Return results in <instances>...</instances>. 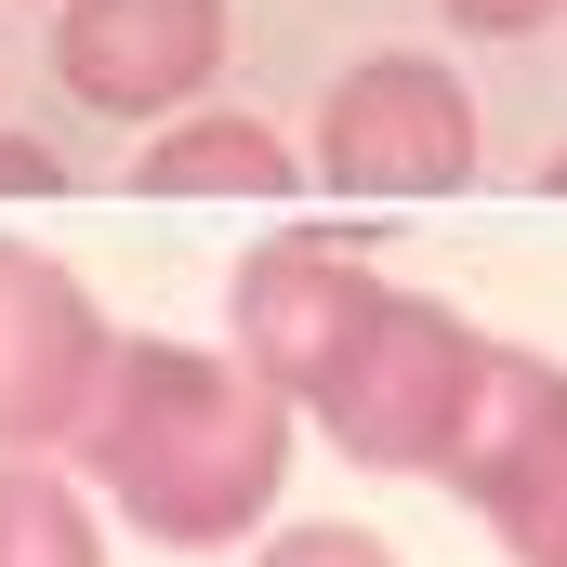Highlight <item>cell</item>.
Wrapping results in <instances>:
<instances>
[{
  "mask_svg": "<svg viewBox=\"0 0 567 567\" xmlns=\"http://www.w3.org/2000/svg\"><path fill=\"white\" fill-rule=\"evenodd\" d=\"M0 567H106V502L80 462H0Z\"/></svg>",
  "mask_w": 567,
  "mask_h": 567,
  "instance_id": "9c48e42d",
  "label": "cell"
},
{
  "mask_svg": "<svg viewBox=\"0 0 567 567\" xmlns=\"http://www.w3.org/2000/svg\"><path fill=\"white\" fill-rule=\"evenodd\" d=\"M542 198H567V145H555V158H542Z\"/></svg>",
  "mask_w": 567,
  "mask_h": 567,
  "instance_id": "4fadbf2b",
  "label": "cell"
},
{
  "mask_svg": "<svg viewBox=\"0 0 567 567\" xmlns=\"http://www.w3.org/2000/svg\"><path fill=\"white\" fill-rule=\"evenodd\" d=\"M106 357H120L106 303L53 251L0 238V462H66L106 396Z\"/></svg>",
  "mask_w": 567,
  "mask_h": 567,
  "instance_id": "277c9868",
  "label": "cell"
},
{
  "mask_svg": "<svg viewBox=\"0 0 567 567\" xmlns=\"http://www.w3.org/2000/svg\"><path fill=\"white\" fill-rule=\"evenodd\" d=\"M449 488L502 528L515 567H567V370L555 357H515L502 343V383H488V423L449 462Z\"/></svg>",
  "mask_w": 567,
  "mask_h": 567,
  "instance_id": "52a82bcc",
  "label": "cell"
},
{
  "mask_svg": "<svg viewBox=\"0 0 567 567\" xmlns=\"http://www.w3.org/2000/svg\"><path fill=\"white\" fill-rule=\"evenodd\" d=\"M251 567H396V542H370V528L317 515V528H278V542H251Z\"/></svg>",
  "mask_w": 567,
  "mask_h": 567,
  "instance_id": "30bf717a",
  "label": "cell"
},
{
  "mask_svg": "<svg viewBox=\"0 0 567 567\" xmlns=\"http://www.w3.org/2000/svg\"><path fill=\"white\" fill-rule=\"evenodd\" d=\"M488 383H502V343L462 317V303H435V290H383L370 303V330L330 357V383L303 396V423L330 435L343 462H370V475H449L475 423H488Z\"/></svg>",
  "mask_w": 567,
  "mask_h": 567,
  "instance_id": "7a4b0ae2",
  "label": "cell"
},
{
  "mask_svg": "<svg viewBox=\"0 0 567 567\" xmlns=\"http://www.w3.org/2000/svg\"><path fill=\"white\" fill-rule=\"evenodd\" d=\"M290 435L303 396L265 383L238 343H172V330H120L106 357V396L80 423V475L93 502L145 528L158 555H238L290 488Z\"/></svg>",
  "mask_w": 567,
  "mask_h": 567,
  "instance_id": "6da1fadb",
  "label": "cell"
},
{
  "mask_svg": "<svg viewBox=\"0 0 567 567\" xmlns=\"http://www.w3.org/2000/svg\"><path fill=\"white\" fill-rule=\"evenodd\" d=\"M0 198H66V158L40 133H0Z\"/></svg>",
  "mask_w": 567,
  "mask_h": 567,
  "instance_id": "7c38bea8",
  "label": "cell"
},
{
  "mask_svg": "<svg viewBox=\"0 0 567 567\" xmlns=\"http://www.w3.org/2000/svg\"><path fill=\"white\" fill-rule=\"evenodd\" d=\"M383 265H370V238H330V225H290L265 251H238V278H225V343L290 383V396H317L330 383V357L370 330V303H383Z\"/></svg>",
  "mask_w": 567,
  "mask_h": 567,
  "instance_id": "5b68a950",
  "label": "cell"
},
{
  "mask_svg": "<svg viewBox=\"0 0 567 567\" xmlns=\"http://www.w3.org/2000/svg\"><path fill=\"white\" fill-rule=\"evenodd\" d=\"M290 185H303V158L251 106H185L133 145V198H290Z\"/></svg>",
  "mask_w": 567,
  "mask_h": 567,
  "instance_id": "ba28073f",
  "label": "cell"
},
{
  "mask_svg": "<svg viewBox=\"0 0 567 567\" xmlns=\"http://www.w3.org/2000/svg\"><path fill=\"white\" fill-rule=\"evenodd\" d=\"M53 80L93 120H185L225 80V0H53Z\"/></svg>",
  "mask_w": 567,
  "mask_h": 567,
  "instance_id": "8992f818",
  "label": "cell"
},
{
  "mask_svg": "<svg viewBox=\"0 0 567 567\" xmlns=\"http://www.w3.org/2000/svg\"><path fill=\"white\" fill-rule=\"evenodd\" d=\"M317 172L343 198H462L475 185V93L435 53H370L317 106Z\"/></svg>",
  "mask_w": 567,
  "mask_h": 567,
  "instance_id": "3957f363",
  "label": "cell"
},
{
  "mask_svg": "<svg viewBox=\"0 0 567 567\" xmlns=\"http://www.w3.org/2000/svg\"><path fill=\"white\" fill-rule=\"evenodd\" d=\"M435 13H449L462 40H542V27H555L567 0H435Z\"/></svg>",
  "mask_w": 567,
  "mask_h": 567,
  "instance_id": "8fae6325",
  "label": "cell"
}]
</instances>
